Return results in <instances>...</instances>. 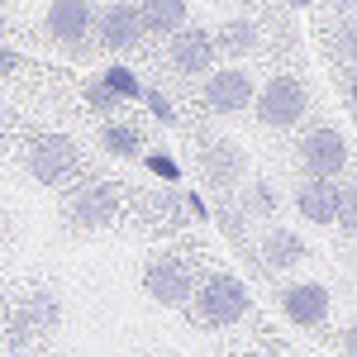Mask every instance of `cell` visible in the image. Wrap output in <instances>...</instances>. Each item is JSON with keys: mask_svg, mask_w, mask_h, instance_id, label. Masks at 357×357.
Wrapping results in <instances>:
<instances>
[{"mask_svg": "<svg viewBox=\"0 0 357 357\" xmlns=\"http://www.w3.org/2000/svg\"><path fill=\"white\" fill-rule=\"evenodd\" d=\"M143 167H148L162 186H176V181H181V167H176L172 153H143Z\"/></svg>", "mask_w": 357, "mask_h": 357, "instance_id": "obj_21", "label": "cell"}, {"mask_svg": "<svg viewBox=\"0 0 357 357\" xmlns=\"http://www.w3.org/2000/svg\"><path fill=\"white\" fill-rule=\"evenodd\" d=\"M181 200H186V210H191V220H210V210H205V200H200L195 191H186Z\"/></svg>", "mask_w": 357, "mask_h": 357, "instance_id": "obj_25", "label": "cell"}, {"mask_svg": "<svg viewBox=\"0 0 357 357\" xmlns=\"http://www.w3.org/2000/svg\"><path fill=\"white\" fill-rule=\"evenodd\" d=\"M143 33H148V24H143V10H138L134 0H114L96 20V43L105 53H129V48L143 43Z\"/></svg>", "mask_w": 357, "mask_h": 357, "instance_id": "obj_9", "label": "cell"}, {"mask_svg": "<svg viewBox=\"0 0 357 357\" xmlns=\"http://www.w3.org/2000/svg\"><path fill=\"white\" fill-rule=\"evenodd\" d=\"M100 153L119 158V162H134V158H143V134L134 124H105L100 129Z\"/></svg>", "mask_w": 357, "mask_h": 357, "instance_id": "obj_16", "label": "cell"}, {"mask_svg": "<svg viewBox=\"0 0 357 357\" xmlns=\"http://www.w3.org/2000/svg\"><path fill=\"white\" fill-rule=\"evenodd\" d=\"M329 53H333V62H343V67H357V20H343V24L333 29Z\"/></svg>", "mask_w": 357, "mask_h": 357, "instance_id": "obj_19", "label": "cell"}, {"mask_svg": "<svg viewBox=\"0 0 357 357\" xmlns=\"http://www.w3.org/2000/svg\"><path fill=\"white\" fill-rule=\"evenodd\" d=\"M96 5L91 0H48V15H43V29H48V38H53L57 48H67V53H77L86 48V38L96 33Z\"/></svg>", "mask_w": 357, "mask_h": 357, "instance_id": "obj_6", "label": "cell"}, {"mask_svg": "<svg viewBox=\"0 0 357 357\" xmlns=\"http://www.w3.org/2000/svg\"><path fill=\"white\" fill-rule=\"evenodd\" d=\"M215 57H220V38L200 24H186L167 38V67L176 77H210L215 72Z\"/></svg>", "mask_w": 357, "mask_h": 357, "instance_id": "obj_5", "label": "cell"}, {"mask_svg": "<svg viewBox=\"0 0 357 357\" xmlns=\"http://www.w3.org/2000/svg\"><path fill=\"white\" fill-rule=\"evenodd\" d=\"M343 234H357V186H343V215H338Z\"/></svg>", "mask_w": 357, "mask_h": 357, "instance_id": "obj_23", "label": "cell"}, {"mask_svg": "<svg viewBox=\"0 0 357 357\" xmlns=\"http://www.w3.org/2000/svg\"><path fill=\"white\" fill-rule=\"evenodd\" d=\"M119 200H124V191H119L114 181H91V186H82V191L67 200V224H72L77 234L105 229V224L119 215Z\"/></svg>", "mask_w": 357, "mask_h": 357, "instance_id": "obj_7", "label": "cell"}, {"mask_svg": "<svg viewBox=\"0 0 357 357\" xmlns=\"http://www.w3.org/2000/svg\"><path fill=\"white\" fill-rule=\"evenodd\" d=\"M138 10L153 38H172L176 29H186V0H138Z\"/></svg>", "mask_w": 357, "mask_h": 357, "instance_id": "obj_14", "label": "cell"}, {"mask_svg": "<svg viewBox=\"0 0 357 357\" xmlns=\"http://www.w3.org/2000/svg\"><path fill=\"white\" fill-rule=\"evenodd\" d=\"M243 210L252 215V220H267V215H276V191H272V181H248L243 186Z\"/></svg>", "mask_w": 357, "mask_h": 357, "instance_id": "obj_18", "label": "cell"}, {"mask_svg": "<svg viewBox=\"0 0 357 357\" xmlns=\"http://www.w3.org/2000/svg\"><path fill=\"white\" fill-rule=\"evenodd\" d=\"M105 82H110V91L119 100H138V96H143V82L134 77V67H124V62H110V67H105Z\"/></svg>", "mask_w": 357, "mask_h": 357, "instance_id": "obj_20", "label": "cell"}, {"mask_svg": "<svg viewBox=\"0 0 357 357\" xmlns=\"http://www.w3.org/2000/svg\"><path fill=\"white\" fill-rule=\"evenodd\" d=\"M86 105H91V110H114V105H119V96L110 91L105 77H96V82H86Z\"/></svg>", "mask_w": 357, "mask_h": 357, "instance_id": "obj_22", "label": "cell"}, {"mask_svg": "<svg viewBox=\"0 0 357 357\" xmlns=\"http://www.w3.org/2000/svg\"><path fill=\"white\" fill-rule=\"evenodd\" d=\"M348 105H353V114H357V67H348Z\"/></svg>", "mask_w": 357, "mask_h": 357, "instance_id": "obj_26", "label": "cell"}, {"mask_svg": "<svg viewBox=\"0 0 357 357\" xmlns=\"http://www.w3.org/2000/svg\"><path fill=\"white\" fill-rule=\"evenodd\" d=\"M343 353L357 357V324H353V329H343Z\"/></svg>", "mask_w": 357, "mask_h": 357, "instance_id": "obj_27", "label": "cell"}, {"mask_svg": "<svg viewBox=\"0 0 357 357\" xmlns=\"http://www.w3.org/2000/svg\"><path fill=\"white\" fill-rule=\"evenodd\" d=\"M252 100H257V86H252V77H248L243 67H220L200 86V105L210 114H238Z\"/></svg>", "mask_w": 357, "mask_h": 357, "instance_id": "obj_8", "label": "cell"}, {"mask_svg": "<svg viewBox=\"0 0 357 357\" xmlns=\"http://www.w3.org/2000/svg\"><path fill=\"white\" fill-rule=\"evenodd\" d=\"M215 38H220V53H229V57L257 53V24L252 20H224Z\"/></svg>", "mask_w": 357, "mask_h": 357, "instance_id": "obj_17", "label": "cell"}, {"mask_svg": "<svg viewBox=\"0 0 357 357\" xmlns=\"http://www.w3.org/2000/svg\"><path fill=\"white\" fill-rule=\"evenodd\" d=\"M257 252H262V262H267L272 272H286V267H296V262L305 257V243L291 234V229H272V234L257 243ZM257 252H252V257H257Z\"/></svg>", "mask_w": 357, "mask_h": 357, "instance_id": "obj_15", "label": "cell"}, {"mask_svg": "<svg viewBox=\"0 0 357 357\" xmlns=\"http://www.w3.org/2000/svg\"><path fill=\"white\" fill-rule=\"evenodd\" d=\"M195 267L181 257V252H153L148 262H143V291H148V301L167 305V310H181V305L195 301Z\"/></svg>", "mask_w": 357, "mask_h": 357, "instance_id": "obj_3", "label": "cell"}, {"mask_svg": "<svg viewBox=\"0 0 357 357\" xmlns=\"http://www.w3.org/2000/svg\"><path fill=\"white\" fill-rule=\"evenodd\" d=\"M291 5H314V0H291Z\"/></svg>", "mask_w": 357, "mask_h": 357, "instance_id": "obj_28", "label": "cell"}, {"mask_svg": "<svg viewBox=\"0 0 357 357\" xmlns=\"http://www.w3.org/2000/svg\"><path fill=\"white\" fill-rule=\"evenodd\" d=\"M200 176L210 181V186H238L248 176V158L238 143H229V138H215V143H205L200 148Z\"/></svg>", "mask_w": 357, "mask_h": 357, "instance_id": "obj_13", "label": "cell"}, {"mask_svg": "<svg viewBox=\"0 0 357 357\" xmlns=\"http://www.w3.org/2000/svg\"><path fill=\"white\" fill-rule=\"evenodd\" d=\"M143 100H148V105H153V114H158V119H167V124H172V119H176V110H172V105H167V96H162V91H148V96H143Z\"/></svg>", "mask_w": 357, "mask_h": 357, "instance_id": "obj_24", "label": "cell"}, {"mask_svg": "<svg viewBox=\"0 0 357 357\" xmlns=\"http://www.w3.org/2000/svg\"><path fill=\"white\" fill-rule=\"evenodd\" d=\"M281 314L296 329H319L329 319V291L319 281H291V286H281Z\"/></svg>", "mask_w": 357, "mask_h": 357, "instance_id": "obj_12", "label": "cell"}, {"mask_svg": "<svg viewBox=\"0 0 357 357\" xmlns=\"http://www.w3.org/2000/svg\"><path fill=\"white\" fill-rule=\"evenodd\" d=\"M296 215L310 224H338L343 215V186L338 176H305L296 186Z\"/></svg>", "mask_w": 357, "mask_h": 357, "instance_id": "obj_11", "label": "cell"}, {"mask_svg": "<svg viewBox=\"0 0 357 357\" xmlns=\"http://www.w3.org/2000/svg\"><path fill=\"white\" fill-rule=\"evenodd\" d=\"M20 162H24V172L38 186H67L72 176H82V153H77L72 138H62V134H38L33 143H24Z\"/></svg>", "mask_w": 357, "mask_h": 357, "instance_id": "obj_2", "label": "cell"}, {"mask_svg": "<svg viewBox=\"0 0 357 357\" xmlns=\"http://www.w3.org/2000/svg\"><path fill=\"white\" fill-rule=\"evenodd\" d=\"M301 167L310 176H343L348 167V138L338 134L333 124H314L301 138Z\"/></svg>", "mask_w": 357, "mask_h": 357, "instance_id": "obj_10", "label": "cell"}, {"mask_svg": "<svg viewBox=\"0 0 357 357\" xmlns=\"http://www.w3.org/2000/svg\"><path fill=\"white\" fill-rule=\"evenodd\" d=\"M252 110H257V124H267V129H296L305 114H310V91H305L301 77L276 72L272 82H262Z\"/></svg>", "mask_w": 357, "mask_h": 357, "instance_id": "obj_4", "label": "cell"}, {"mask_svg": "<svg viewBox=\"0 0 357 357\" xmlns=\"http://www.w3.org/2000/svg\"><path fill=\"white\" fill-rule=\"evenodd\" d=\"M248 286L238 281L234 272H210L200 286H195V301H191V314L200 329H224V324H238L248 314Z\"/></svg>", "mask_w": 357, "mask_h": 357, "instance_id": "obj_1", "label": "cell"}, {"mask_svg": "<svg viewBox=\"0 0 357 357\" xmlns=\"http://www.w3.org/2000/svg\"><path fill=\"white\" fill-rule=\"evenodd\" d=\"M338 5H357V0H338Z\"/></svg>", "mask_w": 357, "mask_h": 357, "instance_id": "obj_29", "label": "cell"}]
</instances>
